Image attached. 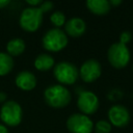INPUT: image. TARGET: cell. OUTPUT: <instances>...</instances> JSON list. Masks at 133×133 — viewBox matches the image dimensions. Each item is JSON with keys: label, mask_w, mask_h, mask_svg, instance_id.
Segmentation results:
<instances>
[{"label": "cell", "mask_w": 133, "mask_h": 133, "mask_svg": "<svg viewBox=\"0 0 133 133\" xmlns=\"http://www.w3.org/2000/svg\"><path fill=\"white\" fill-rule=\"evenodd\" d=\"M46 103L52 108H63L70 104L72 96L70 90L61 84H54L48 86L44 91Z\"/></svg>", "instance_id": "6da1fadb"}, {"label": "cell", "mask_w": 133, "mask_h": 133, "mask_svg": "<svg viewBox=\"0 0 133 133\" xmlns=\"http://www.w3.org/2000/svg\"><path fill=\"white\" fill-rule=\"evenodd\" d=\"M68 35L60 28H52L48 30L42 39L43 47L50 52H59L68 45Z\"/></svg>", "instance_id": "7a4b0ae2"}, {"label": "cell", "mask_w": 133, "mask_h": 133, "mask_svg": "<svg viewBox=\"0 0 133 133\" xmlns=\"http://www.w3.org/2000/svg\"><path fill=\"white\" fill-rule=\"evenodd\" d=\"M53 75L61 85H71L78 79L79 70L72 62L60 61L54 65Z\"/></svg>", "instance_id": "3957f363"}, {"label": "cell", "mask_w": 133, "mask_h": 133, "mask_svg": "<svg viewBox=\"0 0 133 133\" xmlns=\"http://www.w3.org/2000/svg\"><path fill=\"white\" fill-rule=\"evenodd\" d=\"M23 110L19 103L12 100H8L3 103L0 109V118L5 126L16 127L22 122Z\"/></svg>", "instance_id": "277c9868"}, {"label": "cell", "mask_w": 133, "mask_h": 133, "mask_svg": "<svg viewBox=\"0 0 133 133\" xmlns=\"http://www.w3.org/2000/svg\"><path fill=\"white\" fill-rule=\"evenodd\" d=\"M43 12L38 7H26L20 15V26L27 32L36 31L43 22Z\"/></svg>", "instance_id": "5b68a950"}, {"label": "cell", "mask_w": 133, "mask_h": 133, "mask_svg": "<svg viewBox=\"0 0 133 133\" xmlns=\"http://www.w3.org/2000/svg\"><path fill=\"white\" fill-rule=\"evenodd\" d=\"M107 58L109 63L115 69H124L130 61V51L124 44L114 43L107 51Z\"/></svg>", "instance_id": "8992f818"}, {"label": "cell", "mask_w": 133, "mask_h": 133, "mask_svg": "<svg viewBox=\"0 0 133 133\" xmlns=\"http://www.w3.org/2000/svg\"><path fill=\"white\" fill-rule=\"evenodd\" d=\"M66 128L71 133H91L94 123L85 114L73 113L66 119Z\"/></svg>", "instance_id": "52a82bcc"}, {"label": "cell", "mask_w": 133, "mask_h": 133, "mask_svg": "<svg viewBox=\"0 0 133 133\" xmlns=\"http://www.w3.org/2000/svg\"><path fill=\"white\" fill-rule=\"evenodd\" d=\"M78 109L82 114H94L99 108V99L96 94L90 90H82L78 95L77 100Z\"/></svg>", "instance_id": "ba28073f"}, {"label": "cell", "mask_w": 133, "mask_h": 133, "mask_svg": "<svg viewBox=\"0 0 133 133\" xmlns=\"http://www.w3.org/2000/svg\"><path fill=\"white\" fill-rule=\"evenodd\" d=\"M102 73L101 64L96 59H88L84 61L79 69V77L86 83L96 81Z\"/></svg>", "instance_id": "9c48e42d"}, {"label": "cell", "mask_w": 133, "mask_h": 133, "mask_svg": "<svg viewBox=\"0 0 133 133\" xmlns=\"http://www.w3.org/2000/svg\"><path fill=\"white\" fill-rule=\"evenodd\" d=\"M108 119L111 126L123 128L130 122V112L123 105H113L108 110Z\"/></svg>", "instance_id": "30bf717a"}, {"label": "cell", "mask_w": 133, "mask_h": 133, "mask_svg": "<svg viewBox=\"0 0 133 133\" xmlns=\"http://www.w3.org/2000/svg\"><path fill=\"white\" fill-rule=\"evenodd\" d=\"M86 30L85 22L80 18H72L64 24V32L72 37H79L84 34Z\"/></svg>", "instance_id": "8fae6325"}, {"label": "cell", "mask_w": 133, "mask_h": 133, "mask_svg": "<svg viewBox=\"0 0 133 133\" xmlns=\"http://www.w3.org/2000/svg\"><path fill=\"white\" fill-rule=\"evenodd\" d=\"M15 83L20 89L29 91L36 86V78L33 73L29 71H22L16 76Z\"/></svg>", "instance_id": "7c38bea8"}, {"label": "cell", "mask_w": 133, "mask_h": 133, "mask_svg": "<svg viewBox=\"0 0 133 133\" xmlns=\"http://www.w3.org/2000/svg\"><path fill=\"white\" fill-rule=\"evenodd\" d=\"M86 7L90 12L98 16H103L109 12L111 5L107 0H87Z\"/></svg>", "instance_id": "4fadbf2b"}, {"label": "cell", "mask_w": 133, "mask_h": 133, "mask_svg": "<svg viewBox=\"0 0 133 133\" xmlns=\"http://www.w3.org/2000/svg\"><path fill=\"white\" fill-rule=\"evenodd\" d=\"M55 62H54V58L47 53H42L39 55L36 56L35 60H34V66L36 70L38 71H49L50 69L54 68Z\"/></svg>", "instance_id": "5bb4252c"}, {"label": "cell", "mask_w": 133, "mask_h": 133, "mask_svg": "<svg viewBox=\"0 0 133 133\" xmlns=\"http://www.w3.org/2000/svg\"><path fill=\"white\" fill-rule=\"evenodd\" d=\"M25 48H26L25 42L20 37H16V38L10 39L7 43V45H6V51L7 52L6 53L8 55H10L11 57L12 56H19L25 51Z\"/></svg>", "instance_id": "9a60e30c"}, {"label": "cell", "mask_w": 133, "mask_h": 133, "mask_svg": "<svg viewBox=\"0 0 133 133\" xmlns=\"http://www.w3.org/2000/svg\"><path fill=\"white\" fill-rule=\"evenodd\" d=\"M14 68V59L5 52H0V76H5L11 72Z\"/></svg>", "instance_id": "2e32d148"}, {"label": "cell", "mask_w": 133, "mask_h": 133, "mask_svg": "<svg viewBox=\"0 0 133 133\" xmlns=\"http://www.w3.org/2000/svg\"><path fill=\"white\" fill-rule=\"evenodd\" d=\"M51 23L55 26V28H60L61 26H64L65 24V16L61 11H54L50 17Z\"/></svg>", "instance_id": "e0dca14e"}, {"label": "cell", "mask_w": 133, "mask_h": 133, "mask_svg": "<svg viewBox=\"0 0 133 133\" xmlns=\"http://www.w3.org/2000/svg\"><path fill=\"white\" fill-rule=\"evenodd\" d=\"M110 131H111V124L107 121L101 119L98 121L95 125L96 133H110Z\"/></svg>", "instance_id": "ac0fdd59"}, {"label": "cell", "mask_w": 133, "mask_h": 133, "mask_svg": "<svg viewBox=\"0 0 133 133\" xmlns=\"http://www.w3.org/2000/svg\"><path fill=\"white\" fill-rule=\"evenodd\" d=\"M132 39V33L130 31H123L119 35V43L127 46L128 43H130Z\"/></svg>", "instance_id": "d6986e66"}, {"label": "cell", "mask_w": 133, "mask_h": 133, "mask_svg": "<svg viewBox=\"0 0 133 133\" xmlns=\"http://www.w3.org/2000/svg\"><path fill=\"white\" fill-rule=\"evenodd\" d=\"M53 6H54L53 2H51V1H43V3L38 6V8L44 14V12H48L49 10H51L53 8Z\"/></svg>", "instance_id": "ffe728a7"}, {"label": "cell", "mask_w": 133, "mask_h": 133, "mask_svg": "<svg viewBox=\"0 0 133 133\" xmlns=\"http://www.w3.org/2000/svg\"><path fill=\"white\" fill-rule=\"evenodd\" d=\"M26 3L28 4V5H30V7H38L42 3H43V1L42 0H28V1H26Z\"/></svg>", "instance_id": "44dd1931"}, {"label": "cell", "mask_w": 133, "mask_h": 133, "mask_svg": "<svg viewBox=\"0 0 133 133\" xmlns=\"http://www.w3.org/2000/svg\"><path fill=\"white\" fill-rule=\"evenodd\" d=\"M6 99H7L6 94L3 92V91H0V103H5L6 102Z\"/></svg>", "instance_id": "7402d4cb"}, {"label": "cell", "mask_w": 133, "mask_h": 133, "mask_svg": "<svg viewBox=\"0 0 133 133\" xmlns=\"http://www.w3.org/2000/svg\"><path fill=\"white\" fill-rule=\"evenodd\" d=\"M9 3H10L9 0H0V8H4V7H6Z\"/></svg>", "instance_id": "603a6c76"}, {"label": "cell", "mask_w": 133, "mask_h": 133, "mask_svg": "<svg viewBox=\"0 0 133 133\" xmlns=\"http://www.w3.org/2000/svg\"><path fill=\"white\" fill-rule=\"evenodd\" d=\"M0 133H9L7 127L3 124H0Z\"/></svg>", "instance_id": "cb8c5ba5"}, {"label": "cell", "mask_w": 133, "mask_h": 133, "mask_svg": "<svg viewBox=\"0 0 133 133\" xmlns=\"http://www.w3.org/2000/svg\"><path fill=\"white\" fill-rule=\"evenodd\" d=\"M109 3L111 6H117V5L122 4V1L121 0H111V1H109Z\"/></svg>", "instance_id": "d4e9b609"}]
</instances>
